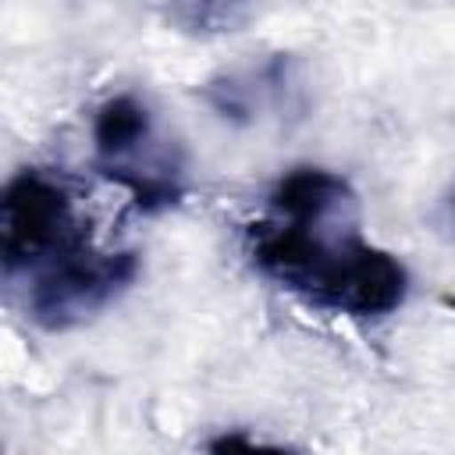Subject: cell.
Listing matches in <instances>:
<instances>
[{"label": "cell", "instance_id": "1", "mask_svg": "<svg viewBox=\"0 0 455 455\" xmlns=\"http://www.w3.org/2000/svg\"><path fill=\"white\" fill-rule=\"evenodd\" d=\"M245 252L259 274L327 313L377 320L409 295L398 256L359 231V199L320 213H274L245 228Z\"/></svg>", "mask_w": 455, "mask_h": 455}, {"label": "cell", "instance_id": "2", "mask_svg": "<svg viewBox=\"0 0 455 455\" xmlns=\"http://www.w3.org/2000/svg\"><path fill=\"white\" fill-rule=\"evenodd\" d=\"M96 171L121 185L142 213H160L185 196V164L174 139L156 124V114L139 92H117L92 117Z\"/></svg>", "mask_w": 455, "mask_h": 455}, {"label": "cell", "instance_id": "3", "mask_svg": "<svg viewBox=\"0 0 455 455\" xmlns=\"http://www.w3.org/2000/svg\"><path fill=\"white\" fill-rule=\"evenodd\" d=\"M92 245L89 220L78 213L75 196L60 174L43 167L18 171L0 196V263L4 274L32 270Z\"/></svg>", "mask_w": 455, "mask_h": 455}, {"label": "cell", "instance_id": "4", "mask_svg": "<svg viewBox=\"0 0 455 455\" xmlns=\"http://www.w3.org/2000/svg\"><path fill=\"white\" fill-rule=\"evenodd\" d=\"M139 277L135 252H107L85 245L39 274H32L28 288V316L43 331H71L110 306L132 281Z\"/></svg>", "mask_w": 455, "mask_h": 455}, {"label": "cell", "instance_id": "5", "mask_svg": "<svg viewBox=\"0 0 455 455\" xmlns=\"http://www.w3.org/2000/svg\"><path fill=\"white\" fill-rule=\"evenodd\" d=\"M206 455H299V451L284 448V444L259 441V437H252L245 430H224V434L206 441Z\"/></svg>", "mask_w": 455, "mask_h": 455}]
</instances>
